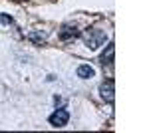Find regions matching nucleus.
<instances>
[{
  "label": "nucleus",
  "mask_w": 149,
  "mask_h": 133,
  "mask_svg": "<svg viewBox=\"0 0 149 133\" xmlns=\"http://www.w3.org/2000/svg\"><path fill=\"white\" fill-rule=\"evenodd\" d=\"M84 42H86L88 48L95 50V48H100L105 42V34L102 30H97V28H92V30H88V32L84 34Z\"/></svg>",
  "instance_id": "nucleus-1"
},
{
  "label": "nucleus",
  "mask_w": 149,
  "mask_h": 133,
  "mask_svg": "<svg viewBox=\"0 0 149 133\" xmlns=\"http://www.w3.org/2000/svg\"><path fill=\"white\" fill-rule=\"evenodd\" d=\"M68 121H70V113L66 109H56L50 115V125H54V127H64V125H68Z\"/></svg>",
  "instance_id": "nucleus-2"
},
{
  "label": "nucleus",
  "mask_w": 149,
  "mask_h": 133,
  "mask_svg": "<svg viewBox=\"0 0 149 133\" xmlns=\"http://www.w3.org/2000/svg\"><path fill=\"white\" fill-rule=\"evenodd\" d=\"M100 93H102V100H105L107 103H111L113 101V93H115V89H113V79H107V81H103L102 86H100Z\"/></svg>",
  "instance_id": "nucleus-3"
},
{
  "label": "nucleus",
  "mask_w": 149,
  "mask_h": 133,
  "mask_svg": "<svg viewBox=\"0 0 149 133\" xmlns=\"http://www.w3.org/2000/svg\"><path fill=\"white\" fill-rule=\"evenodd\" d=\"M78 34H80V32H78V28H76V26H72V24H64V26H62V30H60V40L68 42V40H74Z\"/></svg>",
  "instance_id": "nucleus-4"
},
{
  "label": "nucleus",
  "mask_w": 149,
  "mask_h": 133,
  "mask_svg": "<svg viewBox=\"0 0 149 133\" xmlns=\"http://www.w3.org/2000/svg\"><path fill=\"white\" fill-rule=\"evenodd\" d=\"M113 54H115L113 44H107V50L100 56V62H102L103 66H105V64H113Z\"/></svg>",
  "instance_id": "nucleus-5"
},
{
  "label": "nucleus",
  "mask_w": 149,
  "mask_h": 133,
  "mask_svg": "<svg viewBox=\"0 0 149 133\" xmlns=\"http://www.w3.org/2000/svg\"><path fill=\"white\" fill-rule=\"evenodd\" d=\"M93 74H95V70L92 66H80L78 68V78H81V79L93 78Z\"/></svg>",
  "instance_id": "nucleus-6"
},
{
  "label": "nucleus",
  "mask_w": 149,
  "mask_h": 133,
  "mask_svg": "<svg viewBox=\"0 0 149 133\" xmlns=\"http://www.w3.org/2000/svg\"><path fill=\"white\" fill-rule=\"evenodd\" d=\"M0 22L2 24H12V18H8L6 14H2V16H0Z\"/></svg>",
  "instance_id": "nucleus-7"
},
{
  "label": "nucleus",
  "mask_w": 149,
  "mask_h": 133,
  "mask_svg": "<svg viewBox=\"0 0 149 133\" xmlns=\"http://www.w3.org/2000/svg\"><path fill=\"white\" fill-rule=\"evenodd\" d=\"M14 2H24V0H14Z\"/></svg>",
  "instance_id": "nucleus-8"
}]
</instances>
